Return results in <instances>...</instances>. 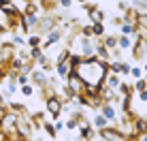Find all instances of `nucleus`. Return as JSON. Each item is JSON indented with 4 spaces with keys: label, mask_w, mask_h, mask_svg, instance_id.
I'll return each instance as SVG.
<instances>
[{
    "label": "nucleus",
    "mask_w": 147,
    "mask_h": 141,
    "mask_svg": "<svg viewBox=\"0 0 147 141\" xmlns=\"http://www.w3.org/2000/svg\"><path fill=\"white\" fill-rule=\"evenodd\" d=\"M73 70L81 77V81L90 88H100L102 85V79H105V73H107V62L105 60H96L92 58H79V62L73 66Z\"/></svg>",
    "instance_id": "f257e3e1"
},
{
    "label": "nucleus",
    "mask_w": 147,
    "mask_h": 141,
    "mask_svg": "<svg viewBox=\"0 0 147 141\" xmlns=\"http://www.w3.org/2000/svg\"><path fill=\"white\" fill-rule=\"evenodd\" d=\"M66 79H68L66 90L73 94V96H81V94H83V90H85V83L81 81V77L75 73V70H70V73L66 75Z\"/></svg>",
    "instance_id": "f03ea898"
},
{
    "label": "nucleus",
    "mask_w": 147,
    "mask_h": 141,
    "mask_svg": "<svg viewBox=\"0 0 147 141\" xmlns=\"http://www.w3.org/2000/svg\"><path fill=\"white\" fill-rule=\"evenodd\" d=\"M47 109H49V113L53 115H60V111H62V100H60L58 96H49L47 98Z\"/></svg>",
    "instance_id": "7ed1b4c3"
},
{
    "label": "nucleus",
    "mask_w": 147,
    "mask_h": 141,
    "mask_svg": "<svg viewBox=\"0 0 147 141\" xmlns=\"http://www.w3.org/2000/svg\"><path fill=\"white\" fill-rule=\"evenodd\" d=\"M100 137H102L105 141H126L117 130H111V128H102L100 130Z\"/></svg>",
    "instance_id": "20e7f679"
},
{
    "label": "nucleus",
    "mask_w": 147,
    "mask_h": 141,
    "mask_svg": "<svg viewBox=\"0 0 147 141\" xmlns=\"http://www.w3.org/2000/svg\"><path fill=\"white\" fill-rule=\"evenodd\" d=\"M55 70H58L60 77H66L70 70H73V66H70L68 60H58V64H55Z\"/></svg>",
    "instance_id": "39448f33"
},
{
    "label": "nucleus",
    "mask_w": 147,
    "mask_h": 141,
    "mask_svg": "<svg viewBox=\"0 0 147 141\" xmlns=\"http://www.w3.org/2000/svg\"><path fill=\"white\" fill-rule=\"evenodd\" d=\"M134 56L139 60L145 58V39L143 37H139V43H136V47H134Z\"/></svg>",
    "instance_id": "423d86ee"
},
{
    "label": "nucleus",
    "mask_w": 147,
    "mask_h": 141,
    "mask_svg": "<svg viewBox=\"0 0 147 141\" xmlns=\"http://www.w3.org/2000/svg\"><path fill=\"white\" fill-rule=\"evenodd\" d=\"M102 115H105V120H115L117 111H115V107H111V105H102Z\"/></svg>",
    "instance_id": "0eeeda50"
},
{
    "label": "nucleus",
    "mask_w": 147,
    "mask_h": 141,
    "mask_svg": "<svg viewBox=\"0 0 147 141\" xmlns=\"http://www.w3.org/2000/svg\"><path fill=\"white\" fill-rule=\"evenodd\" d=\"M90 17L94 24H102V11L100 9H90Z\"/></svg>",
    "instance_id": "6e6552de"
},
{
    "label": "nucleus",
    "mask_w": 147,
    "mask_h": 141,
    "mask_svg": "<svg viewBox=\"0 0 147 141\" xmlns=\"http://www.w3.org/2000/svg\"><path fill=\"white\" fill-rule=\"evenodd\" d=\"M143 133H145V120L139 118L136 124H134V135H143Z\"/></svg>",
    "instance_id": "1a4fd4ad"
},
{
    "label": "nucleus",
    "mask_w": 147,
    "mask_h": 141,
    "mask_svg": "<svg viewBox=\"0 0 147 141\" xmlns=\"http://www.w3.org/2000/svg\"><path fill=\"white\" fill-rule=\"evenodd\" d=\"M9 26V15L0 9V32H4V28Z\"/></svg>",
    "instance_id": "9d476101"
},
{
    "label": "nucleus",
    "mask_w": 147,
    "mask_h": 141,
    "mask_svg": "<svg viewBox=\"0 0 147 141\" xmlns=\"http://www.w3.org/2000/svg\"><path fill=\"white\" fill-rule=\"evenodd\" d=\"M32 79H34V81H36L38 85L47 83V77H45V73H34V75H32Z\"/></svg>",
    "instance_id": "9b49d317"
},
{
    "label": "nucleus",
    "mask_w": 147,
    "mask_h": 141,
    "mask_svg": "<svg viewBox=\"0 0 147 141\" xmlns=\"http://www.w3.org/2000/svg\"><path fill=\"white\" fill-rule=\"evenodd\" d=\"M105 124H107L105 115H94V126H98V128H105Z\"/></svg>",
    "instance_id": "f8f14e48"
},
{
    "label": "nucleus",
    "mask_w": 147,
    "mask_h": 141,
    "mask_svg": "<svg viewBox=\"0 0 147 141\" xmlns=\"http://www.w3.org/2000/svg\"><path fill=\"white\" fill-rule=\"evenodd\" d=\"M130 47V39L128 37H121L119 39V49H128Z\"/></svg>",
    "instance_id": "ddd939ff"
},
{
    "label": "nucleus",
    "mask_w": 147,
    "mask_h": 141,
    "mask_svg": "<svg viewBox=\"0 0 147 141\" xmlns=\"http://www.w3.org/2000/svg\"><path fill=\"white\" fill-rule=\"evenodd\" d=\"M134 88L139 90V92H143V90L147 88V85H145V79H141V77H139V79H136V83H134Z\"/></svg>",
    "instance_id": "4468645a"
},
{
    "label": "nucleus",
    "mask_w": 147,
    "mask_h": 141,
    "mask_svg": "<svg viewBox=\"0 0 147 141\" xmlns=\"http://www.w3.org/2000/svg\"><path fill=\"white\" fill-rule=\"evenodd\" d=\"M38 43H40V39H38V37H30V39H28V45H32V47H36Z\"/></svg>",
    "instance_id": "2eb2a0df"
},
{
    "label": "nucleus",
    "mask_w": 147,
    "mask_h": 141,
    "mask_svg": "<svg viewBox=\"0 0 147 141\" xmlns=\"http://www.w3.org/2000/svg\"><path fill=\"white\" fill-rule=\"evenodd\" d=\"M115 45H117V41H115L113 37H107V47H109V49H113Z\"/></svg>",
    "instance_id": "dca6fc26"
},
{
    "label": "nucleus",
    "mask_w": 147,
    "mask_h": 141,
    "mask_svg": "<svg viewBox=\"0 0 147 141\" xmlns=\"http://www.w3.org/2000/svg\"><path fill=\"white\" fill-rule=\"evenodd\" d=\"M22 92H24V96H30V94H32V88H30V85H26V83H24Z\"/></svg>",
    "instance_id": "f3484780"
},
{
    "label": "nucleus",
    "mask_w": 147,
    "mask_h": 141,
    "mask_svg": "<svg viewBox=\"0 0 147 141\" xmlns=\"http://www.w3.org/2000/svg\"><path fill=\"white\" fill-rule=\"evenodd\" d=\"M45 130H47L49 137H53V135H55V128H53V126H49V124H45Z\"/></svg>",
    "instance_id": "a211bd4d"
},
{
    "label": "nucleus",
    "mask_w": 147,
    "mask_h": 141,
    "mask_svg": "<svg viewBox=\"0 0 147 141\" xmlns=\"http://www.w3.org/2000/svg\"><path fill=\"white\" fill-rule=\"evenodd\" d=\"M130 73H132L134 77H141V68H132V66H130Z\"/></svg>",
    "instance_id": "6ab92c4d"
},
{
    "label": "nucleus",
    "mask_w": 147,
    "mask_h": 141,
    "mask_svg": "<svg viewBox=\"0 0 147 141\" xmlns=\"http://www.w3.org/2000/svg\"><path fill=\"white\" fill-rule=\"evenodd\" d=\"M70 4V0H62V7H68Z\"/></svg>",
    "instance_id": "aec40b11"
},
{
    "label": "nucleus",
    "mask_w": 147,
    "mask_h": 141,
    "mask_svg": "<svg viewBox=\"0 0 147 141\" xmlns=\"http://www.w3.org/2000/svg\"><path fill=\"white\" fill-rule=\"evenodd\" d=\"M0 105H2V96H0Z\"/></svg>",
    "instance_id": "412c9836"
},
{
    "label": "nucleus",
    "mask_w": 147,
    "mask_h": 141,
    "mask_svg": "<svg viewBox=\"0 0 147 141\" xmlns=\"http://www.w3.org/2000/svg\"><path fill=\"white\" fill-rule=\"evenodd\" d=\"M79 2H85V0H79Z\"/></svg>",
    "instance_id": "4be33fe9"
},
{
    "label": "nucleus",
    "mask_w": 147,
    "mask_h": 141,
    "mask_svg": "<svg viewBox=\"0 0 147 141\" xmlns=\"http://www.w3.org/2000/svg\"><path fill=\"white\" fill-rule=\"evenodd\" d=\"M26 2H32V0H26Z\"/></svg>",
    "instance_id": "5701e85b"
}]
</instances>
